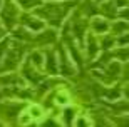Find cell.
Here are the masks:
<instances>
[{"label":"cell","mask_w":129,"mask_h":127,"mask_svg":"<svg viewBox=\"0 0 129 127\" xmlns=\"http://www.w3.org/2000/svg\"><path fill=\"white\" fill-rule=\"evenodd\" d=\"M2 33H4V30H2V28H0V37H2Z\"/></svg>","instance_id":"277c9868"},{"label":"cell","mask_w":129,"mask_h":127,"mask_svg":"<svg viewBox=\"0 0 129 127\" xmlns=\"http://www.w3.org/2000/svg\"><path fill=\"white\" fill-rule=\"evenodd\" d=\"M15 15H17L15 7L10 4V2H7V5H5V9H4V14H2V19H4V22H5L7 27H12V25H14Z\"/></svg>","instance_id":"6da1fadb"},{"label":"cell","mask_w":129,"mask_h":127,"mask_svg":"<svg viewBox=\"0 0 129 127\" xmlns=\"http://www.w3.org/2000/svg\"><path fill=\"white\" fill-rule=\"evenodd\" d=\"M20 2H22V5H24V7H32V5L37 4L39 0H20Z\"/></svg>","instance_id":"7a4b0ae2"},{"label":"cell","mask_w":129,"mask_h":127,"mask_svg":"<svg viewBox=\"0 0 129 127\" xmlns=\"http://www.w3.org/2000/svg\"><path fill=\"white\" fill-rule=\"evenodd\" d=\"M94 25H96L97 30H106V27H107L106 24H101V20H96V22H94Z\"/></svg>","instance_id":"3957f363"}]
</instances>
